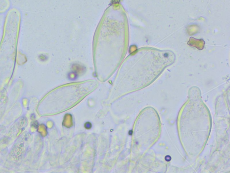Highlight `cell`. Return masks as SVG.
<instances>
[{"label":"cell","instance_id":"obj_1","mask_svg":"<svg viewBox=\"0 0 230 173\" xmlns=\"http://www.w3.org/2000/svg\"><path fill=\"white\" fill-rule=\"evenodd\" d=\"M20 18H6L3 37L0 45V63L12 64L15 61Z\"/></svg>","mask_w":230,"mask_h":173},{"label":"cell","instance_id":"obj_3","mask_svg":"<svg viewBox=\"0 0 230 173\" xmlns=\"http://www.w3.org/2000/svg\"><path fill=\"white\" fill-rule=\"evenodd\" d=\"M165 159H166V161H169L171 160V158L170 156H166Z\"/></svg>","mask_w":230,"mask_h":173},{"label":"cell","instance_id":"obj_2","mask_svg":"<svg viewBox=\"0 0 230 173\" xmlns=\"http://www.w3.org/2000/svg\"><path fill=\"white\" fill-rule=\"evenodd\" d=\"M84 126H85V127L86 128V129L89 130V129H91V127H92V124H91V123L89 122H87L85 123Z\"/></svg>","mask_w":230,"mask_h":173},{"label":"cell","instance_id":"obj_4","mask_svg":"<svg viewBox=\"0 0 230 173\" xmlns=\"http://www.w3.org/2000/svg\"><path fill=\"white\" fill-rule=\"evenodd\" d=\"M132 133H133L132 130H130V131H129V135H131L132 134Z\"/></svg>","mask_w":230,"mask_h":173}]
</instances>
